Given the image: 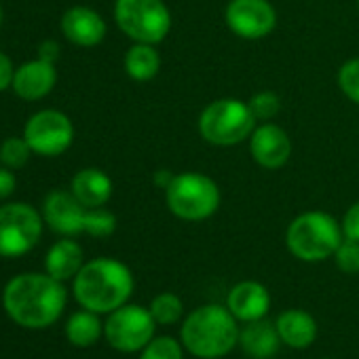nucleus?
<instances>
[{
	"label": "nucleus",
	"instance_id": "20",
	"mask_svg": "<svg viewBox=\"0 0 359 359\" xmlns=\"http://www.w3.org/2000/svg\"><path fill=\"white\" fill-rule=\"evenodd\" d=\"M83 264V250L72 239H60L57 243H53L45 258L47 275L55 277L57 281L74 279Z\"/></svg>",
	"mask_w": 359,
	"mask_h": 359
},
{
	"label": "nucleus",
	"instance_id": "7",
	"mask_svg": "<svg viewBox=\"0 0 359 359\" xmlns=\"http://www.w3.org/2000/svg\"><path fill=\"white\" fill-rule=\"evenodd\" d=\"M114 22L133 43L158 45L171 32V11L165 0H116Z\"/></svg>",
	"mask_w": 359,
	"mask_h": 359
},
{
	"label": "nucleus",
	"instance_id": "3",
	"mask_svg": "<svg viewBox=\"0 0 359 359\" xmlns=\"http://www.w3.org/2000/svg\"><path fill=\"white\" fill-rule=\"evenodd\" d=\"M239 321L222 304H203L187 315L180 342L199 359H220L239 344Z\"/></svg>",
	"mask_w": 359,
	"mask_h": 359
},
{
	"label": "nucleus",
	"instance_id": "9",
	"mask_svg": "<svg viewBox=\"0 0 359 359\" xmlns=\"http://www.w3.org/2000/svg\"><path fill=\"white\" fill-rule=\"evenodd\" d=\"M43 218L28 203H9L0 208V256L20 258L41 239Z\"/></svg>",
	"mask_w": 359,
	"mask_h": 359
},
{
	"label": "nucleus",
	"instance_id": "25",
	"mask_svg": "<svg viewBox=\"0 0 359 359\" xmlns=\"http://www.w3.org/2000/svg\"><path fill=\"white\" fill-rule=\"evenodd\" d=\"M32 148L24 137H7L0 146V163L9 169H22L30 158Z\"/></svg>",
	"mask_w": 359,
	"mask_h": 359
},
{
	"label": "nucleus",
	"instance_id": "31",
	"mask_svg": "<svg viewBox=\"0 0 359 359\" xmlns=\"http://www.w3.org/2000/svg\"><path fill=\"white\" fill-rule=\"evenodd\" d=\"M13 76H15L13 62L3 51H0V93L7 91L13 85Z\"/></svg>",
	"mask_w": 359,
	"mask_h": 359
},
{
	"label": "nucleus",
	"instance_id": "12",
	"mask_svg": "<svg viewBox=\"0 0 359 359\" xmlns=\"http://www.w3.org/2000/svg\"><path fill=\"white\" fill-rule=\"evenodd\" d=\"M248 142H250V154L254 163L260 165L262 169H269V171L281 169L292 158V150H294L292 137L281 125L273 121L258 123Z\"/></svg>",
	"mask_w": 359,
	"mask_h": 359
},
{
	"label": "nucleus",
	"instance_id": "11",
	"mask_svg": "<svg viewBox=\"0 0 359 359\" xmlns=\"http://www.w3.org/2000/svg\"><path fill=\"white\" fill-rule=\"evenodd\" d=\"M224 22L235 36L262 41L277 28V11L271 0H229Z\"/></svg>",
	"mask_w": 359,
	"mask_h": 359
},
{
	"label": "nucleus",
	"instance_id": "5",
	"mask_svg": "<svg viewBox=\"0 0 359 359\" xmlns=\"http://www.w3.org/2000/svg\"><path fill=\"white\" fill-rule=\"evenodd\" d=\"M222 203V193L216 180L199 171L173 173V180L165 189L167 210L184 222H203L212 218Z\"/></svg>",
	"mask_w": 359,
	"mask_h": 359
},
{
	"label": "nucleus",
	"instance_id": "13",
	"mask_svg": "<svg viewBox=\"0 0 359 359\" xmlns=\"http://www.w3.org/2000/svg\"><path fill=\"white\" fill-rule=\"evenodd\" d=\"M43 216L51 231L60 235L74 237L85 233L87 208L72 195V191H51L43 203Z\"/></svg>",
	"mask_w": 359,
	"mask_h": 359
},
{
	"label": "nucleus",
	"instance_id": "37",
	"mask_svg": "<svg viewBox=\"0 0 359 359\" xmlns=\"http://www.w3.org/2000/svg\"><path fill=\"white\" fill-rule=\"evenodd\" d=\"M323 359H327V357H323Z\"/></svg>",
	"mask_w": 359,
	"mask_h": 359
},
{
	"label": "nucleus",
	"instance_id": "34",
	"mask_svg": "<svg viewBox=\"0 0 359 359\" xmlns=\"http://www.w3.org/2000/svg\"><path fill=\"white\" fill-rule=\"evenodd\" d=\"M173 180V173L171 171H167V169H158L156 173H154V184L158 187V189H167L169 187V182Z\"/></svg>",
	"mask_w": 359,
	"mask_h": 359
},
{
	"label": "nucleus",
	"instance_id": "22",
	"mask_svg": "<svg viewBox=\"0 0 359 359\" xmlns=\"http://www.w3.org/2000/svg\"><path fill=\"white\" fill-rule=\"evenodd\" d=\"M104 334V325L97 317V313L85 309L74 313L68 323H66V336L74 346H91L100 340V336Z\"/></svg>",
	"mask_w": 359,
	"mask_h": 359
},
{
	"label": "nucleus",
	"instance_id": "10",
	"mask_svg": "<svg viewBox=\"0 0 359 359\" xmlns=\"http://www.w3.org/2000/svg\"><path fill=\"white\" fill-rule=\"evenodd\" d=\"M24 140L41 156H60L72 146L74 125L60 110H41L26 123Z\"/></svg>",
	"mask_w": 359,
	"mask_h": 359
},
{
	"label": "nucleus",
	"instance_id": "4",
	"mask_svg": "<svg viewBox=\"0 0 359 359\" xmlns=\"http://www.w3.org/2000/svg\"><path fill=\"white\" fill-rule=\"evenodd\" d=\"M342 239L340 222L321 210L298 214L285 231V248L302 262H321L332 258Z\"/></svg>",
	"mask_w": 359,
	"mask_h": 359
},
{
	"label": "nucleus",
	"instance_id": "21",
	"mask_svg": "<svg viewBox=\"0 0 359 359\" xmlns=\"http://www.w3.org/2000/svg\"><path fill=\"white\" fill-rule=\"evenodd\" d=\"M123 66L131 81H135V83L152 81L161 70V55L156 51V45L133 43L125 53Z\"/></svg>",
	"mask_w": 359,
	"mask_h": 359
},
{
	"label": "nucleus",
	"instance_id": "8",
	"mask_svg": "<svg viewBox=\"0 0 359 359\" xmlns=\"http://www.w3.org/2000/svg\"><path fill=\"white\" fill-rule=\"evenodd\" d=\"M156 321L150 309L140 304H123L112 311L104 323L108 344L121 353H137L154 338Z\"/></svg>",
	"mask_w": 359,
	"mask_h": 359
},
{
	"label": "nucleus",
	"instance_id": "6",
	"mask_svg": "<svg viewBox=\"0 0 359 359\" xmlns=\"http://www.w3.org/2000/svg\"><path fill=\"white\" fill-rule=\"evenodd\" d=\"M258 121L248 102L237 97H220L210 102L197 121V129L203 142L220 148L237 146L250 140Z\"/></svg>",
	"mask_w": 359,
	"mask_h": 359
},
{
	"label": "nucleus",
	"instance_id": "16",
	"mask_svg": "<svg viewBox=\"0 0 359 359\" xmlns=\"http://www.w3.org/2000/svg\"><path fill=\"white\" fill-rule=\"evenodd\" d=\"M57 83V70L55 64H49L45 60H34V62H26L15 70L13 76V91L28 102H36L43 100L45 95H49L53 91Z\"/></svg>",
	"mask_w": 359,
	"mask_h": 359
},
{
	"label": "nucleus",
	"instance_id": "32",
	"mask_svg": "<svg viewBox=\"0 0 359 359\" xmlns=\"http://www.w3.org/2000/svg\"><path fill=\"white\" fill-rule=\"evenodd\" d=\"M15 191V175L9 167H0V199L11 197Z\"/></svg>",
	"mask_w": 359,
	"mask_h": 359
},
{
	"label": "nucleus",
	"instance_id": "1",
	"mask_svg": "<svg viewBox=\"0 0 359 359\" xmlns=\"http://www.w3.org/2000/svg\"><path fill=\"white\" fill-rule=\"evenodd\" d=\"M3 304L20 325L47 327L60 319L66 306V287L51 275L24 273L7 283Z\"/></svg>",
	"mask_w": 359,
	"mask_h": 359
},
{
	"label": "nucleus",
	"instance_id": "28",
	"mask_svg": "<svg viewBox=\"0 0 359 359\" xmlns=\"http://www.w3.org/2000/svg\"><path fill=\"white\" fill-rule=\"evenodd\" d=\"M248 104H250V108H252V112H254V116H256L258 123L273 121V118L279 114V110H281V100H279V95L273 93V91H269V89H266V91L254 93V95L248 100Z\"/></svg>",
	"mask_w": 359,
	"mask_h": 359
},
{
	"label": "nucleus",
	"instance_id": "18",
	"mask_svg": "<svg viewBox=\"0 0 359 359\" xmlns=\"http://www.w3.org/2000/svg\"><path fill=\"white\" fill-rule=\"evenodd\" d=\"M275 325L281 342L292 348H306L317 338V321L309 311L302 309H287L279 313Z\"/></svg>",
	"mask_w": 359,
	"mask_h": 359
},
{
	"label": "nucleus",
	"instance_id": "35",
	"mask_svg": "<svg viewBox=\"0 0 359 359\" xmlns=\"http://www.w3.org/2000/svg\"><path fill=\"white\" fill-rule=\"evenodd\" d=\"M0 24H3V7H0Z\"/></svg>",
	"mask_w": 359,
	"mask_h": 359
},
{
	"label": "nucleus",
	"instance_id": "17",
	"mask_svg": "<svg viewBox=\"0 0 359 359\" xmlns=\"http://www.w3.org/2000/svg\"><path fill=\"white\" fill-rule=\"evenodd\" d=\"M70 191L87 210L104 208L112 197V180L97 167H85L74 173Z\"/></svg>",
	"mask_w": 359,
	"mask_h": 359
},
{
	"label": "nucleus",
	"instance_id": "15",
	"mask_svg": "<svg viewBox=\"0 0 359 359\" xmlns=\"http://www.w3.org/2000/svg\"><path fill=\"white\" fill-rule=\"evenodd\" d=\"M226 306L237 321H258L264 319L271 309V294L266 285L258 281H241L231 287L226 296Z\"/></svg>",
	"mask_w": 359,
	"mask_h": 359
},
{
	"label": "nucleus",
	"instance_id": "19",
	"mask_svg": "<svg viewBox=\"0 0 359 359\" xmlns=\"http://www.w3.org/2000/svg\"><path fill=\"white\" fill-rule=\"evenodd\" d=\"M239 344L248 357L269 359V357L277 355L281 338H279L275 323H271L266 319H258V321L245 323V327L239 334Z\"/></svg>",
	"mask_w": 359,
	"mask_h": 359
},
{
	"label": "nucleus",
	"instance_id": "24",
	"mask_svg": "<svg viewBox=\"0 0 359 359\" xmlns=\"http://www.w3.org/2000/svg\"><path fill=\"white\" fill-rule=\"evenodd\" d=\"M184 344L171 336H154L140 353V359H184Z\"/></svg>",
	"mask_w": 359,
	"mask_h": 359
},
{
	"label": "nucleus",
	"instance_id": "23",
	"mask_svg": "<svg viewBox=\"0 0 359 359\" xmlns=\"http://www.w3.org/2000/svg\"><path fill=\"white\" fill-rule=\"evenodd\" d=\"M150 313L156 321V325H173L184 317V302L173 292H163L152 298Z\"/></svg>",
	"mask_w": 359,
	"mask_h": 359
},
{
	"label": "nucleus",
	"instance_id": "33",
	"mask_svg": "<svg viewBox=\"0 0 359 359\" xmlns=\"http://www.w3.org/2000/svg\"><path fill=\"white\" fill-rule=\"evenodd\" d=\"M39 57L49 62V64H55L60 60V45L55 41H45L39 45Z\"/></svg>",
	"mask_w": 359,
	"mask_h": 359
},
{
	"label": "nucleus",
	"instance_id": "30",
	"mask_svg": "<svg viewBox=\"0 0 359 359\" xmlns=\"http://www.w3.org/2000/svg\"><path fill=\"white\" fill-rule=\"evenodd\" d=\"M342 235L344 239H353V241H359V201H355L342 216Z\"/></svg>",
	"mask_w": 359,
	"mask_h": 359
},
{
	"label": "nucleus",
	"instance_id": "36",
	"mask_svg": "<svg viewBox=\"0 0 359 359\" xmlns=\"http://www.w3.org/2000/svg\"><path fill=\"white\" fill-rule=\"evenodd\" d=\"M357 5H359V0H357Z\"/></svg>",
	"mask_w": 359,
	"mask_h": 359
},
{
	"label": "nucleus",
	"instance_id": "14",
	"mask_svg": "<svg viewBox=\"0 0 359 359\" xmlns=\"http://www.w3.org/2000/svg\"><path fill=\"white\" fill-rule=\"evenodd\" d=\"M62 34L76 47H95L106 39L104 18L89 7H72L62 18Z\"/></svg>",
	"mask_w": 359,
	"mask_h": 359
},
{
	"label": "nucleus",
	"instance_id": "27",
	"mask_svg": "<svg viewBox=\"0 0 359 359\" xmlns=\"http://www.w3.org/2000/svg\"><path fill=\"white\" fill-rule=\"evenodd\" d=\"M338 89L344 93L346 100L359 106V57L346 60L336 74Z\"/></svg>",
	"mask_w": 359,
	"mask_h": 359
},
{
	"label": "nucleus",
	"instance_id": "29",
	"mask_svg": "<svg viewBox=\"0 0 359 359\" xmlns=\"http://www.w3.org/2000/svg\"><path fill=\"white\" fill-rule=\"evenodd\" d=\"M332 258L342 273L357 275L359 273V241L342 239V243L338 245V250L334 252Z\"/></svg>",
	"mask_w": 359,
	"mask_h": 359
},
{
	"label": "nucleus",
	"instance_id": "26",
	"mask_svg": "<svg viewBox=\"0 0 359 359\" xmlns=\"http://www.w3.org/2000/svg\"><path fill=\"white\" fill-rule=\"evenodd\" d=\"M116 231V216L104 208H93V210H87V216H85V233L91 235V237H110L112 233Z\"/></svg>",
	"mask_w": 359,
	"mask_h": 359
},
{
	"label": "nucleus",
	"instance_id": "2",
	"mask_svg": "<svg viewBox=\"0 0 359 359\" xmlns=\"http://www.w3.org/2000/svg\"><path fill=\"white\" fill-rule=\"evenodd\" d=\"M133 294V275L127 264L114 258H95L83 264L74 277V296L81 306L93 313H112L127 304Z\"/></svg>",
	"mask_w": 359,
	"mask_h": 359
}]
</instances>
